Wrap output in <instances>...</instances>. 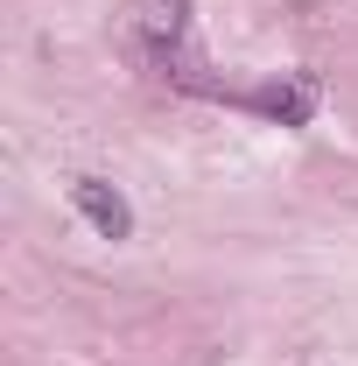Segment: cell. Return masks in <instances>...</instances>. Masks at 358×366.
<instances>
[{
  "mask_svg": "<svg viewBox=\"0 0 358 366\" xmlns=\"http://www.w3.org/2000/svg\"><path fill=\"white\" fill-rule=\"evenodd\" d=\"M253 113H267V120H281V127H310V113H316V78H281V85H260V92H239Z\"/></svg>",
  "mask_w": 358,
  "mask_h": 366,
  "instance_id": "2",
  "label": "cell"
},
{
  "mask_svg": "<svg viewBox=\"0 0 358 366\" xmlns=\"http://www.w3.org/2000/svg\"><path fill=\"white\" fill-rule=\"evenodd\" d=\"M140 36L155 49V64H169L190 36V0H140Z\"/></svg>",
  "mask_w": 358,
  "mask_h": 366,
  "instance_id": "3",
  "label": "cell"
},
{
  "mask_svg": "<svg viewBox=\"0 0 358 366\" xmlns=\"http://www.w3.org/2000/svg\"><path fill=\"white\" fill-rule=\"evenodd\" d=\"M71 204H78V212H85V226H91V232H106V239H127V232H134L127 197H120L106 177H71Z\"/></svg>",
  "mask_w": 358,
  "mask_h": 366,
  "instance_id": "1",
  "label": "cell"
}]
</instances>
